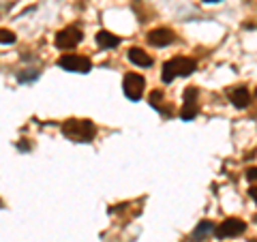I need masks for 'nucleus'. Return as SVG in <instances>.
<instances>
[{"label": "nucleus", "mask_w": 257, "mask_h": 242, "mask_svg": "<svg viewBox=\"0 0 257 242\" xmlns=\"http://www.w3.org/2000/svg\"><path fill=\"white\" fill-rule=\"evenodd\" d=\"M62 133L64 137H69L71 142H82L88 144L96 137V127L92 120L86 118H69L67 123H62Z\"/></svg>", "instance_id": "nucleus-1"}, {"label": "nucleus", "mask_w": 257, "mask_h": 242, "mask_svg": "<svg viewBox=\"0 0 257 242\" xmlns=\"http://www.w3.org/2000/svg\"><path fill=\"white\" fill-rule=\"evenodd\" d=\"M195 69H197V62L193 58H172V60H167L163 64V73H161V77H163L165 84H170L174 77H178V75L187 77Z\"/></svg>", "instance_id": "nucleus-2"}, {"label": "nucleus", "mask_w": 257, "mask_h": 242, "mask_svg": "<svg viewBox=\"0 0 257 242\" xmlns=\"http://www.w3.org/2000/svg\"><path fill=\"white\" fill-rule=\"evenodd\" d=\"M82 30H79L77 26H67V28H62L58 35H56V47L58 50H73V47H77L79 43H82Z\"/></svg>", "instance_id": "nucleus-3"}, {"label": "nucleus", "mask_w": 257, "mask_h": 242, "mask_svg": "<svg viewBox=\"0 0 257 242\" xmlns=\"http://www.w3.org/2000/svg\"><path fill=\"white\" fill-rule=\"evenodd\" d=\"M58 67H62L64 71H71V73H88L92 69L90 60L86 56H75V54H67L58 60Z\"/></svg>", "instance_id": "nucleus-4"}, {"label": "nucleus", "mask_w": 257, "mask_h": 242, "mask_svg": "<svg viewBox=\"0 0 257 242\" xmlns=\"http://www.w3.org/2000/svg\"><path fill=\"white\" fill-rule=\"evenodd\" d=\"M144 86H146V79H144L142 75H138V73H126V75H124L122 88H124V94H126L131 101H140V99H142Z\"/></svg>", "instance_id": "nucleus-5"}, {"label": "nucleus", "mask_w": 257, "mask_h": 242, "mask_svg": "<svg viewBox=\"0 0 257 242\" xmlns=\"http://www.w3.org/2000/svg\"><path fill=\"white\" fill-rule=\"evenodd\" d=\"M246 229V223L240 221V219H225L219 227L214 229L216 238H234V236H240V233H244Z\"/></svg>", "instance_id": "nucleus-6"}, {"label": "nucleus", "mask_w": 257, "mask_h": 242, "mask_svg": "<svg viewBox=\"0 0 257 242\" xmlns=\"http://www.w3.org/2000/svg\"><path fill=\"white\" fill-rule=\"evenodd\" d=\"M197 111H199V107H197V88H187L184 90V105H182V109H180V116H182V120H193L197 116Z\"/></svg>", "instance_id": "nucleus-7"}, {"label": "nucleus", "mask_w": 257, "mask_h": 242, "mask_svg": "<svg viewBox=\"0 0 257 242\" xmlns=\"http://www.w3.org/2000/svg\"><path fill=\"white\" fill-rule=\"evenodd\" d=\"M174 32L170 28H155V30H150L148 32V43L150 45H155V47H165V45H170L174 43Z\"/></svg>", "instance_id": "nucleus-8"}, {"label": "nucleus", "mask_w": 257, "mask_h": 242, "mask_svg": "<svg viewBox=\"0 0 257 242\" xmlns=\"http://www.w3.org/2000/svg\"><path fill=\"white\" fill-rule=\"evenodd\" d=\"M227 96L231 99V103H234L236 107H246L248 105V101H251V94H248V90L244 86H236V88H229L227 90Z\"/></svg>", "instance_id": "nucleus-9"}, {"label": "nucleus", "mask_w": 257, "mask_h": 242, "mask_svg": "<svg viewBox=\"0 0 257 242\" xmlns=\"http://www.w3.org/2000/svg\"><path fill=\"white\" fill-rule=\"evenodd\" d=\"M126 56H128V60H131L133 64H138V67H150L152 64V58L142 50V47H131Z\"/></svg>", "instance_id": "nucleus-10"}, {"label": "nucleus", "mask_w": 257, "mask_h": 242, "mask_svg": "<svg viewBox=\"0 0 257 242\" xmlns=\"http://www.w3.org/2000/svg\"><path fill=\"white\" fill-rule=\"evenodd\" d=\"M96 43H99V47H103V50H111V47L120 45V39L107 30H99L96 32Z\"/></svg>", "instance_id": "nucleus-11"}, {"label": "nucleus", "mask_w": 257, "mask_h": 242, "mask_svg": "<svg viewBox=\"0 0 257 242\" xmlns=\"http://www.w3.org/2000/svg\"><path fill=\"white\" fill-rule=\"evenodd\" d=\"M212 231H214V223H212V221H202V223H199L197 227H195V231L191 233V240H193V242H202L206 236H210Z\"/></svg>", "instance_id": "nucleus-12"}, {"label": "nucleus", "mask_w": 257, "mask_h": 242, "mask_svg": "<svg viewBox=\"0 0 257 242\" xmlns=\"http://www.w3.org/2000/svg\"><path fill=\"white\" fill-rule=\"evenodd\" d=\"M148 101H150V105L155 107V109L163 111V107H165V96H163V92H161V90H152L150 96H148Z\"/></svg>", "instance_id": "nucleus-13"}, {"label": "nucleus", "mask_w": 257, "mask_h": 242, "mask_svg": "<svg viewBox=\"0 0 257 242\" xmlns=\"http://www.w3.org/2000/svg\"><path fill=\"white\" fill-rule=\"evenodd\" d=\"M0 43H5V45L15 43V35H13L11 30H5V28H0Z\"/></svg>", "instance_id": "nucleus-14"}, {"label": "nucleus", "mask_w": 257, "mask_h": 242, "mask_svg": "<svg viewBox=\"0 0 257 242\" xmlns=\"http://www.w3.org/2000/svg\"><path fill=\"white\" fill-rule=\"evenodd\" d=\"M246 180H257V167H248L246 169Z\"/></svg>", "instance_id": "nucleus-15"}, {"label": "nucleus", "mask_w": 257, "mask_h": 242, "mask_svg": "<svg viewBox=\"0 0 257 242\" xmlns=\"http://www.w3.org/2000/svg\"><path fill=\"white\" fill-rule=\"evenodd\" d=\"M248 195H251V197L257 201V187H255V189H248Z\"/></svg>", "instance_id": "nucleus-16"}, {"label": "nucleus", "mask_w": 257, "mask_h": 242, "mask_svg": "<svg viewBox=\"0 0 257 242\" xmlns=\"http://www.w3.org/2000/svg\"><path fill=\"white\" fill-rule=\"evenodd\" d=\"M206 3H221V0H206Z\"/></svg>", "instance_id": "nucleus-17"}, {"label": "nucleus", "mask_w": 257, "mask_h": 242, "mask_svg": "<svg viewBox=\"0 0 257 242\" xmlns=\"http://www.w3.org/2000/svg\"><path fill=\"white\" fill-rule=\"evenodd\" d=\"M253 242H257V240H253Z\"/></svg>", "instance_id": "nucleus-18"}]
</instances>
